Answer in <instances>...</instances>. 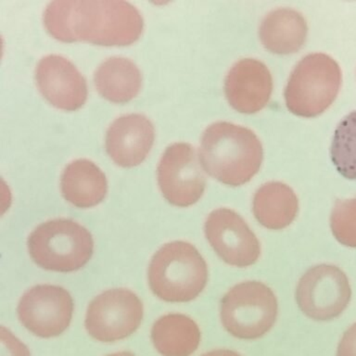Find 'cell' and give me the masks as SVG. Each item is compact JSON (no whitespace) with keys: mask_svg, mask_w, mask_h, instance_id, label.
Returning a JSON list of instances; mask_svg holds the SVG:
<instances>
[{"mask_svg":"<svg viewBox=\"0 0 356 356\" xmlns=\"http://www.w3.org/2000/svg\"><path fill=\"white\" fill-rule=\"evenodd\" d=\"M47 33L64 43L88 42L105 47L129 46L143 33L135 6L115 0H58L44 11Z\"/></svg>","mask_w":356,"mask_h":356,"instance_id":"1","label":"cell"},{"mask_svg":"<svg viewBox=\"0 0 356 356\" xmlns=\"http://www.w3.org/2000/svg\"><path fill=\"white\" fill-rule=\"evenodd\" d=\"M263 158L260 139L249 128L218 122L203 133L200 163L207 174L225 185L250 182L260 170Z\"/></svg>","mask_w":356,"mask_h":356,"instance_id":"2","label":"cell"},{"mask_svg":"<svg viewBox=\"0 0 356 356\" xmlns=\"http://www.w3.org/2000/svg\"><path fill=\"white\" fill-rule=\"evenodd\" d=\"M147 274L153 293L168 302L196 299L208 281L204 259L193 245L185 241L164 244L153 255Z\"/></svg>","mask_w":356,"mask_h":356,"instance_id":"3","label":"cell"},{"mask_svg":"<svg viewBox=\"0 0 356 356\" xmlns=\"http://www.w3.org/2000/svg\"><path fill=\"white\" fill-rule=\"evenodd\" d=\"M31 258L49 271H77L94 252L91 233L72 219H53L39 225L27 241Z\"/></svg>","mask_w":356,"mask_h":356,"instance_id":"4","label":"cell"},{"mask_svg":"<svg viewBox=\"0 0 356 356\" xmlns=\"http://www.w3.org/2000/svg\"><path fill=\"white\" fill-rule=\"evenodd\" d=\"M341 83V68L332 58L323 53L307 55L289 77L285 89L286 107L297 116H318L332 105Z\"/></svg>","mask_w":356,"mask_h":356,"instance_id":"5","label":"cell"},{"mask_svg":"<svg viewBox=\"0 0 356 356\" xmlns=\"http://www.w3.org/2000/svg\"><path fill=\"white\" fill-rule=\"evenodd\" d=\"M277 297L266 284L246 281L222 297L220 317L225 330L241 339H260L277 321Z\"/></svg>","mask_w":356,"mask_h":356,"instance_id":"6","label":"cell"},{"mask_svg":"<svg viewBox=\"0 0 356 356\" xmlns=\"http://www.w3.org/2000/svg\"><path fill=\"white\" fill-rule=\"evenodd\" d=\"M296 302L309 318L328 321L341 316L352 297L347 275L332 264L312 267L298 283Z\"/></svg>","mask_w":356,"mask_h":356,"instance_id":"7","label":"cell"},{"mask_svg":"<svg viewBox=\"0 0 356 356\" xmlns=\"http://www.w3.org/2000/svg\"><path fill=\"white\" fill-rule=\"evenodd\" d=\"M143 305L133 291L108 289L89 303L86 330L99 341H120L136 332L143 319Z\"/></svg>","mask_w":356,"mask_h":356,"instance_id":"8","label":"cell"},{"mask_svg":"<svg viewBox=\"0 0 356 356\" xmlns=\"http://www.w3.org/2000/svg\"><path fill=\"white\" fill-rule=\"evenodd\" d=\"M200 156L188 143H175L161 155L157 168L164 199L177 207H189L202 199L206 179Z\"/></svg>","mask_w":356,"mask_h":356,"instance_id":"9","label":"cell"},{"mask_svg":"<svg viewBox=\"0 0 356 356\" xmlns=\"http://www.w3.org/2000/svg\"><path fill=\"white\" fill-rule=\"evenodd\" d=\"M17 312L19 322L33 335L53 338L71 324L74 300L60 286L38 285L22 295Z\"/></svg>","mask_w":356,"mask_h":356,"instance_id":"10","label":"cell"},{"mask_svg":"<svg viewBox=\"0 0 356 356\" xmlns=\"http://www.w3.org/2000/svg\"><path fill=\"white\" fill-rule=\"evenodd\" d=\"M206 238L216 254L231 266L244 268L261 255L257 236L238 213L221 208L211 211L204 224Z\"/></svg>","mask_w":356,"mask_h":356,"instance_id":"11","label":"cell"},{"mask_svg":"<svg viewBox=\"0 0 356 356\" xmlns=\"http://www.w3.org/2000/svg\"><path fill=\"white\" fill-rule=\"evenodd\" d=\"M36 86L53 107L79 110L88 99V85L76 67L60 55L42 58L35 69Z\"/></svg>","mask_w":356,"mask_h":356,"instance_id":"12","label":"cell"},{"mask_svg":"<svg viewBox=\"0 0 356 356\" xmlns=\"http://www.w3.org/2000/svg\"><path fill=\"white\" fill-rule=\"evenodd\" d=\"M155 140V129L147 116L130 113L117 118L106 134V150L117 165L132 168L143 163Z\"/></svg>","mask_w":356,"mask_h":356,"instance_id":"13","label":"cell"},{"mask_svg":"<svg viewBox=\"0 0 356 356\" xmlns=\"http://www.w3.org/2000/svg\"><path fill=\"white\" fill-rule=\"evenodd\" d=\"M272 91L273 79L268 68L254 58L238 61L225 78V97L238 113L252 114L263 110Z\"/></svg>","mask_w":356,"mask_h":356,"instance_id":"14","label":"cell"},{"mask_svg":"<svg viewBox=\"0 0 356 356\" xmlns=\"http://www.w3.org/2000/svg\"><path fill=\"white\" fill-rule=\"evenodd\" d=\"M60 188L64 199L75 207L92 208L104 200L108 192L107 178L93 161L79 159L64 168Z\"/></svg>","mask_w":356,"mask_h":356,"instance_id":"15","label":"cell"},{"mask_svg":"<svg viewBox=\"0 0 356 356\" xmlns=\"http://www.w3.org/2000/svg\"><path fill=\"white\" fill-rule=\"evenodd\" d=\"M307 32V24L302 14L291 8H278L263 19L259 35L268 51L289 55L302 49Z\"/></svg>","mask_w":356,"mask_h":356,"instance_id":"16","label":"cell"},{"mask_svg":"<svg viewBox=\"0 0 356 356\" xmlns=\"http://www.w3.org/2000/svg\"><path fill=\"white\" fill-rule=\"evenodd\" d=\"M94 83L103 99L124 104L138 96L142 86V74L129 58L111 57L97 67Z\"/></svg>","mask_w":356,"mask_h":356,"instance_id":"17","label":"cell"},{"mask_svg":"<svg viewBox=\"0 0 356 356\" xmlns=\"http://www.w3.org/2000/svg\"><path fill=\"white\" fill-rule=\"evenodd\" d=\"M252 211L256 220L264 227L281 230L288 227L296 218L299 200L286 184L269 182L256 191Z\"/></svg>","mask_w":356,"mask_h":356,"instance_id":"18","label":"cell"},{"mask_svg":"<svg viewBox=\"0 0 356 356\" xmlns=\"http://www.w3.org/2000/svg\"><path fill=\"white\" fill-rule=\"evenodd\" d=\"M199 325L191 317L169 314L153 325L152 341L163 356H191L200 342Z\"/></svg>","mask_w":356,"mask_h":356,"instance_id":"19","label":"cell"},{"mask_svg":"<svg viewBox=\"0 0 356 356\" xmlns=\"http://www.w3.org/2000/svg\"><path fill=\"white\" fill-rule=\"evenodd\" d=\"M331 160L347 179H356V111L342 119L334 133Z\"/></svg>","mask_w":356,"mask_h":356,"instance_id":"20","label":"cell"},{"mask_svg":"<svg viewBox=\"0 0 356 356\" xmlns=\"http://www.w3.org/2000/svg\"><path fill=\"white\" fill-rule=\"evenodd\" d=\"M330 227L339 243L356 248V199L337 200L331 213Z\"/></svg>","mask_w":356,"mask_h":356,"instance_id":"21","label":"cell"},{"mask_svg":"<svg viewBox=\"0 0 356 356\" xmlns=\"http://www.w3.org/2000/svg\"><path fill=\"white\" fill-rule=\"evenodd\" d=\"M2 356H31L29 350L10 330L1 327Z\"/></svg>","mask_w":356,"mask_h":356,"instance_id":"22","label":"cell"},{"mask_svg":"<svg viewBox=\"0 0 356 356\" xmlns=\"http://www.w3.org/2000/svg\"><path fill=\"white\" fill-rule=\"evenodd\" d=\"M337 356H356V323L342 336Z\"/></svg>","mask_w":356,"mask_h":356,"instance_id":"23","label":"cell"},{"mask_svg":"<svg viewBox=\"0 0 356 356\" xmlns=\"http://www.w3.org/2000/svg\"><path fill=\"white\" fill-rule=\"evenodd\" d=\"M202 356H241L239 353L231 350H214L202 355Z\"/></svg>","mask_w":356,"mask_h":356,"instance_id":"24","label":"cell"},{"mask_svg":"<svg viewBox=\"0 0 356 356\" xmlns=\"http://www.w3.org/2000/svg\"><path fill=\"white\" fill-rule=\"evenodd\" d=\"M106 356H135L132 353L130 352H119L111 353V355H108Z\"/></svg>","mask_w":356,"mask_h":356,"instance_id":"25","label":"cell"}]
</instances>
